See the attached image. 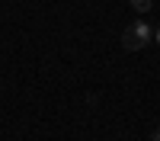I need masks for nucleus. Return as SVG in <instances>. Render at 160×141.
Listing matches in <instances>:
<instances>
[{
	"instance_id": "f257e3e1",
	"label": "nucleus",
	"mask_w": 160,
	"mask_h": 141,
	"mask_svg": "<svg viewBox=\"0 0 160 141\" xmlns=\"http://www.w3.org/2000/svg\"><path fill=\"white\" fill-rule=\"evenodd\" d=\"M151 35H154V29L148 23H131V26H125V32H122V48L125 51H141L144 45L151 42Z\"/></svg>"
},
{
	"instance_id": "f03ea898",
	"label": "nucleus",
	"mask_w": 160,
	"mask_h": 141,
	"mask_svg": "<svg viewBox=\"0 0 160 141\" xmlns=\"http://www.w3.org/2000/svg\"><path fill=\"white\" fill-rule=\"evenodd\" d=\"M131 3V10H138V13H148L151 7H154V0H128Z\"/></svg>"
},
{
	"instance_id": "7ed1b4c3",
	"label": "nucleus",
	"mask_w": 160,
	"mask_h": 141,
	"mask_svg": "<svg viewBox=\"0 0 160 141\" xmlns=\"http://www.w3.org/2000/svg\"><path fill=\"white\" fill-rule=\"evenodd\" d=\"M154 38H157V45H160V29H154Z\"/></svg>"
},
{
	"instance_id": "20e7f679",
	"label": "nucleus",
	"mask_w": 160,
	"mask_h": 141,
	"mask_svg": "<svg viewBox=\"0 0 160 141\" xmlns=\"http://www.w3.org/2000/svg\"><path fill=\"white\" fill-rule=\"evenodd\" d=\"M151 138H154V141H160V132H154V135H151Z\"/></svg>"
}]
</instances>
